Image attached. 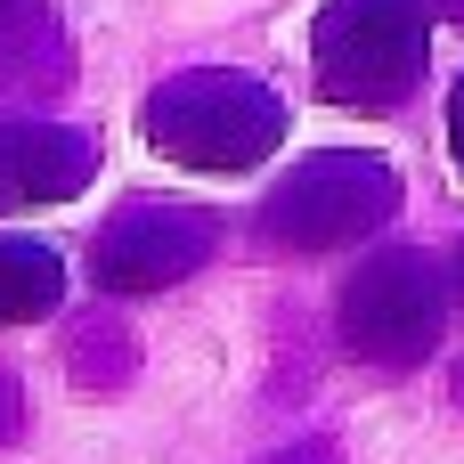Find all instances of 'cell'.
Instances as JSON below:
<instances>
[{"instance_id":"10","label":"cell","mask_w":464,"mask_h":464,"mask_svg":"<svg viewBox=\"0 0 464 464\" xmlns=\"http://www.w3.org/2000/svg\"><path fill=\"white\" fill-rule=\"evenodd\" d=\"M269 464H343L326 440H302V449H285V457H269Z\"/></svg>"},{"instance_id":"12","label":"cell","mask_w":464,"mask_h":464,"mask_svg":"<svg viewBox=\"0 0 464 464\" xmlns=\"http://www.w3.org/2000/svg\"><path fill=\"white\" fill-rule=\"evenodd\" d=\"M449 294L464 302V245H457V261H449Z\"/></svg>"},{"instance_id":"3","label":"cell","mask_w":464,"mask_h":464,"mask_svg":"<svg viewBox=\"0 0 464 464\" xmlns=\"http://www.w3.org/2000/svg\"><path fill=\"white\" fill-rule=\"evenodd\" d=\"M449 269L416 245H383L351 269L343 302H334V326L351 343V359L367 367H424L449 334Z\"/></svg>"},{"instance_id":"5","label":"cell","mask_w":464,"mask_h":464,"mask_svg":"<svg viewBox=\"0 0 464 464\" xmlns=\"http://www.w3.org/2000/svg\"><path fill=\"white\" fill-rule=\"evenodd\" d=\"M220 245V220L196 212V204H122L98 237H90V285L98 294H163L179 285L188 269H204Z\"/></svg>"},{"instance_id":"15","label":"cell","mask_w":464,"mask_h":464,"mask_svg":"<svg viewBox=\"0 0 464 464\" xmlns=\"http://www.w3.org/2000/svg\"><path fill=\"white\" fill-rule=\"evenodd\" d=\"M0 8H24V0H0Z\"/></svg>"},{"instance_id":"2","label":"cell","mask_w":464,"mask_h":464,"mask_svg":"<svg viewBox=\"0 0 464 464\" xmlns=\"http://www.w3.org/2000/svg\"><path fill=\"white\" fill-rule=\"evenodd\" d=\"M318 90L351 114H392L416 98L432 65V8L424 0H326L310 33Z\"/></svg>"},{"instance_id":"8","label":"cell","mask_w":464,"mask_h":464,"mask_svg":"<svg viewBox=\"0 0 464 464\" xmlns=\"http://www.w3.org/2000/svg\"><path fill=\"white\" fill-rule=\"evenodd\" d=\"M65 310V261L41 237H0V326H33Z\"/></svg>"},{"instance_id":"7","label":"cell","mask_w":464,"mask_h":464,"mask_svg":"<svg viewBox=\"0 0 464 464\" xmlns=\"http://www.w3.org/2000/svg\"><path fill=\"white\" fill-rule=\"evenodd\" d=\"M73 82V41L57 16H41L33 0L24 8H0V106H41Z\"/></svg>"},{"instance_id":"14","label":"cell","mask_w":464,"mask_h":464,"mask_svg":"<svg viewBox=\"0 0 464 464\" xmlns=\"http://www.w3.org/2000/svg\"><path fill=\"white\" fill-rule=\"evenodd\" d=\"M457 400H464V367H457Z\"/></svg>"},{"instance_id":"13","label":"cell","mask_w":464,"mask_h":464,"mask_svg":"<svg viewBox=\"0 0 464 464\" xmlns=\"http://www.w3.org/2000/svg\"><path fill=\"white\" fill-rule=\"evenodd\" d=\"M432 8H440V16H449V24L464 33V0H432Z\"/></svg>"},{"instance_id":"6","label":"cell","mask_w":464,"mask_h":464,"mask_svg":"<svg viewBox=\"0 0 464 464\" xmlns=\"http://www.w3.org/2000/svg\"><path fill=\"white\" fill-rule=\"evenodd\" d=\"M98 179V139L65 122H0V220L33 204H65Z\"/></svg>"},{"instance_id":"9","label":"cell","mask_w":464,"mask_h":464,"mask_svg":"<svg viewBox=\"0 0 464 464\" xmlns=\"http://www.w3.org/2000/svg\"><path fill=\"white\" fill-rule=\"evenodd\" d=\"M24 432V400H16V375L0 367V440H16Z\"/></svg>"},{"instance_id":"11","label":"cell","mask_w":464,"mask_h":464,"mask_svg":"<svg viewBox=\"0 0 464 464\" xmlns=\"http://www.w3.org/2000/svg\"><path fill=\"white\" fill-rule=\"evenodd\" d=\"M449 155H457V171H464V82H457V98H449Z\"/></svg>"},{"instance_id":"4","label":"cell","mask_w":464,"mask_h":464,"mask_svg":"<svg viewBox=\"0 0 464 464\" xmlns=\"http://www.w3.org/2000/svg\"><path fill=\"white\" fill-rule=\"evenodd\" d=\"M392 212H400V171L383 155H367V147H334V155L294 163L269 188L261 237L277 253H343V245L375 237Z\"/></svg>"},{"instance_id":"1","label":"cell","mask_w":464,"mask_h":464,"mask_svg":"<svg viewBox=\"0 0 464 464\" xmlns=\"http://www.w3.org/2000/svg\"><path fill=\"white\" fill-rule=\"evenodd\" d=\"M139 122H147V147L188 171H253L285 139V98L253 73L196 65V73H171Z\"/></svg>"}]
</instances>
